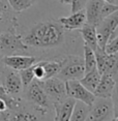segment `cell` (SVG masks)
I'll return each mask as SVG.
<instances>
[{"label":"cell","instance_id":"1","mask_svg":"<svg viewBox=\"0 0 118 121\" xmlns=\"http://www.w3.org/2000/svg\"><path fill=\"white\" fill-rule=\"evenodd\" d=\"M24 43L30 49L51 52L63 48L68 54L70 50H77L81 40L79 30L64 29L58 19H47L35 23L22 35Z\"/></svg>","mask_w":118,"mask_h":121},{"label":"cell","instance_id":"2","mask_svg":"<svg viewBox=\"0 0 118 121\" xmlns=\"http://www.w3.org/2000/svg\"><path fill=\"white\" fill-rule=\"evenodd\" d=\"M6 121H53L52 110L37 108L27 100L21 99L20 106L10 111Z\"/></svg>","mask_w":118,"mask_h":121},{"label":"cell","instance_id":"3","mask_svg":"<svg viewBox=\"0 0 118 121\" xmlns=\"http://www.w3.org/2000/svg\"><path fill=\"white\" fill-rule=\"evenodd\" d=\"M29 48L23 42L22 34L17 32V28H9L0 33V54L2 56L26 55Z\"/></svg>","mask_w":118,"mask_h":121},{"label":"cell","instance_id":"4","mask_svg":"<svg viewBox=\"0 0 118 121\" xmlns=\"http://www.w3.org/2000/svg\"><path fill=\"white\" fill-rule=\"evenodd\" d=\"M85 75L84 60L80 55L66 54L63 66L57 73V78L66 82L70 80H80Z\"/></svg>","mask_w":118,"mask_h":121},{"label":"cell","instance_id":"5","mask_svg":"<svg viewBox=\"0 0 118 121\" xmlns=\"http://www.w3.org/2000/svg\"><path fill=\"white\" fill-rule=\"evenodd\" d=\"M96 68L101 75H108L118 82V52L107 54L104 49L97 47L94 51Z\"/></svg>","mask_w":118,"mask_h":121},{"label":"cell","instance_id":"6","mask_svg":"<svg viewBox=\"0 0 118 121\" xmlns=\"http://www.w3.org/2000/svg\"><path fill=\"white\" fill-rule=\"evenodd\" d=\"M114 118V111L111 97H95L94 101L89 107L86 121H111Z\"/></svg>","mask_w":118,"mask_h":121},{"label":"cell","instance_id":"7","mask_svg":"<svg viewBox=\"0 0 118 121\" xmlns=\"http://www.w3.org/2000/svg\"><path fill=\"white\" fill-rule=\"evenodd\" d=\"M24 90H25L26 98L25 100H27L29 104H33L37 108L53 110V104L51 103L46 92L44 91L39 80L34 79L26 88H24Z\"/></svg>","mask_w":118,"mask_h":121},{"label":"cell","instance_id":"8","mask_svg":"<svg viewBox=\"0 0 118 121\" xmlns=\"http://www.w3.org/2000/svg\"><path fill=\"white\" fill-rule=\"evenodd\" d=\"M96 35H97V45L100 48L105 50L106 43L108 42L115 30L118 28V9L109 15L108 17L103 19L96 25Z\"/></svg>","mask_w":118,"mask_h":121},{"label":"cell","instance_id":"9","mask_svg":"<svg viewBox=\"0 0 118 121\" xmlns=\"http://www.w3.org/2000/svg\"><path fill=\"white\" fill-rule=\"evenodd\" d=\"M39 83L52 104L62 101L67 97L66 90H65V82L62 81L61 79L57 77H52L49 79L39 80Z\"/></svg>","mask_w":118,"mask_h":121},{"label":"cell","instance_id":"10","mask_svg":"<svg viewBox=\"0 0 118 121\" xmlns=\"http://www.w3.org/2000/svg\"><path fill=\"white\" fill-rule=\"evenodd\" d=\"M65 90H66L67 97L74 98L82 103L91 106L95 99V95L92 92L88 91L79 80H70L65 82Z\"/></svg>","mask_w":118,"mask_h":121},{"label":"cell","instance_id":"11","mask_svg":"<svg viewBox=\"0 0 118 121\" xmlns=\"http://www.w3.org/2000/svg\"><path fill=\"white\" fill-rule=\"evenodd\" d=\"M1 85L4 88L5 92L10 96H13V97H19L20 93L24 89L19 71L12 69L9 67L5 68Z\"/></svg>","mask_w":118,"mask_h":121},{"label":"cell","instance_id":"12","mask_svg":"<svg viewBox=\"0 0 118 121\" xmlns=\"http://www.w3.org/2000/svg\"><path fill=\"white\" fill-rule=\"evenodd\" d=\"M1 60L6 67L19 71L32 66L38 58L31 55H10V56H3Z\"/></svg>","mask_w":118,"mask_h":121},{"label":"cell","instance_id":"13","mask_svg":"<svg viewBox=\"0 0 118 121\" xmlns=\"http://www.w3.org/2000/svg\"><path fill=\"white\" fill-rule=\"evenodd\" d=\"M17 13L9 6L7 0H0V33L9 28H18Z\"/></svg>","mask_w":118,"mask_h":121},{"label":"cell","instance_id":"14","mask_svg":"<svg viewBox=\"0 0 118 121\" xmlns=\"http://www.w3.org/2000/svg\"><path fill=\"white\" fill-rule=\"evenodd\" d=\"M76 100L74 98L66 97L64 100L53 103V111L55 113L53 121H70Z\"/></svg>","mask_w":118,"mask_h":121},{"label":"cell","instance_id":"15","mask_svg":"<svg viewBox=\"0 0 118 121\" xmlns=\"http://www.w3.org/2000/svg\"><path fill=\"white\" fill-rule=\"evenodd\" d=\"M59 22L64 27V29L73 31V30H79L82 26L86 23V13L85 9H81L79 12L72 13L68 17L59 18Z\"/></svg>","mask_w":118,"mask_h":121},{"label":"cell","instance_id":"16","mask_svg":"<svg viewBox=\"0 0 118 121\" xmlns=\"http://www.w3.org/2000/svg\"><path fill=\"white\" fill-rule=\"evenodd\" d=\"M104 0H88L85 6L86 23L95 26L101 22V10L104 4Z\"/></svg>","mask_w":118,"mask_h":121},{"label":"cell","instance_id":"17","mask_svg":"<svg viewBox=\"0 0 118 121\" xmlns=\"http://www.w3.org/2000/svg\"><path fill=\"white\" fill-rule=\"evenodd\" d=\"M115 84H116V81L112 77L108 75H101V80L98 82L93 94L95 95V97L110 98L115 87Z\"/></svg>","mask_w":118,"mask_h":121},{"label":"cell","instance_id":"18","mask_svg":"<svg viewBox=\"0 0 118 121\" xmlns=\"http://www.w3.org/2000/svg\"><path fill=\"white\" fill-rule=\"evenodd\" d=\"M79 32H80L83 43L90 47L93 51H95V49L98 47L96 28H95V26L91 25V24H88V23H85L84 25L79 29Z\"/></svg>","mask_w":118,"mask_h":121},{"label":"cell","instance_id":"19","mask_svg":"<svg viewBox=\"0 0 118 121\" xmlns=\"http://www.w3.org/2000/svg\"><path fill=\"white\" fill-rule=\"evenodd\" d=\"M101 75L100 73V71L97 70V68H94L91 71H88V73H85L83 78H81L79 81L88 91L93 93L101 80Z\"/></svg>","mask_w":118,"mask_h":121},{"label":"cell","instance_id":"20","mask_svg":"<svg viewBox=\"0 0 118 121\" xmlns=\"http://www.w3.org/2000/svg\"><path fill=\"white\" fill-rule=\"evenodd\" d=\"M89 107L90 106L82 103V101L76 100L70 121H86L89 112Z\"/></svg>","mask_w":118,"mask_h":121},{"label":"cell","instance_id":"21","mask_svg":"<svg viewBox=\"0 0 118 121\" xmlns=\"http://www.w3.org/2000/svg\"><path fill=\"white\" fill-rule=\"evenodd\" d=\"M83 60H84L85 73L96 68V59H95L94 51L90 47L85 45V43H83Z\"/></svg>","mask_w":118,"mask_h":121},{"label":"cell","instance_id":"22","mask_svg":"<svg viewBox=\"0 0 118 121\" xmlns=\"http://www.w3.org/2000/svg\"><path fill=\"white\" fill-rule=\"evenodd\" d=\"M0 97L4 98L5 101H6L7 108H9V111H13L20 106L21 103V98L20 97H13V96L9 95L6 92H5L4 88L2 87V85H0Z\"/></svg>","mask_w":118,"mask_h":121},{"label":"cell","instance_id":"23","mask_svg":"<svg viewBox=\"0 0 118 121\" xmlns=\"http://www.w3.org/2000/svg\"><path fill=\"white\" fill-rule=\"evenodd\" d=\"M7 2H9V6L12 7V9L17 13L24 12L31 6V3L28 0H7Z\"/></svg>","mask_w":118,"mask_h":121},{"label":"cell","instance_id":"24","mask_svg":"<svg viewBox=\"0 0 118 121\" xmlns=\"http://www.w3.org/2000/svg\"><path fill=\"white\" fill-rule=\"evenodd\" d=\"M117 29L115 30L114 33L110 36V38L106 43L105 51H106L107 54H114V53H117L118 52V32H117Z\"/></svg>","mask_w":118,"mask_h":121},{"label":"cell","instance_id":"25","mask_svg":"<svg viewBox=\"0 0 118 121\" xmlns=\"http://www.w3.org/2000/svg\"><path fill=\"white\" fill-rule=\"evenodd\" d=\"M19 75H20L22 84H23V88H26L28 85L34 80L33 70H32V66H30L25 69L19 70Z\"/></svg>","mask_w":118,"mask_h":121},{"label":"cell","instance_id":"26","mask_svg":"<svg viewBox=\"0 0 118 121\" xmlns=\"http://www.w3.org/2000/svg\"><path fill=\"white\" fill-rule=\"evenodd\" d=\"M118 9V5H115L113 3H110V2H104L103 7L101 10V21L103 19H105L106 17H108L109 15H111L112 13H114L115 10Z\"/></svg>","mask_w":118,"mask_h":121},{"label":"cell","instance_id":"27","mask_svg":"<svg viewBox=\"0 0 118 121\" xmlns=\"http://www.w3.org/2000/svg\"><path fill=\"white\" fill-rule=\"evenodd\" d=\"M111 101H112V106H113L114 118H116L118 117V82H116L115 87L113 89V92H112Z\"/></svg>","mask_w":118,"mask_h":121},{"label":"cell","instance_id":"28","mask_svg":"<svg viewBox=\"0 0 118 121\" xmlns=\"http://www.w3.org/2000/svg\"><path fill=\"white\" fill-rule=\"evenodd\" d=\"M32 70H33L34 79H36V80L45 79V69H44V67L42 66V64L39 63L38 60L32 65Z\"/></svg>","mask_w":118,"mask_h":121},{"label":"cell","instance_id":"29","mask_svg":"<svg viewBox=\"0 0 118 121\" xmlns=\"http://www.w3.org/2000/svg\"><path fill=\"white\" fill-rule=\"evenodd\" d=\"M87 1H88V0H72V2H70V5H72L70 12L76 13L81 9H85Z\"/></svg>","mask_w":118,"mask_h":121},{"label":"cell","instance_id":"30","mask_svg":"<svg viewBox=\"0 0 118 121\" xmlns=\"http://www.w3.org/2000/svg\"><path fill=\"white\" fill-rule=\"evenodd\" d=\"M10 114L9 110H6V111H0V121H6L7 118H9Z\"/></svg>","mask_w":118,"mask_h":121},{"label":"cell","instance_id":"31","mask_svg":"<svg viewBox=\"0 0 118 121\" xmlns=\"http://www.w3.org/2000/svg\"><path fill=\"white\" fill-rule=\"evenodd\" d=\"M2 58V57H1ZM1 58H0V85L2 84V79H3V73H4V70H5V65L3 64Z\"/></svg>","mask_w":118,"mask_h":121},{"label":"cell","instance_id":"32","mask_svg":"<svg viewBox=\"0 0 118 121\" xmlns=\"http://www.w3.org/2000/svg\"><path fill=\"white\" fill-rule=\"evenodd\" d=\"M6 110H9L6 101H5L4 98L0 97V111H6Z\"/></svg>","mask_w":118,"mask_h":121},{"label":"cell","instance_id":"33","mask_svg":"<svg viewBox=\"0 0 118 121\" xmlns=\"http://www.w3.org/2000/svg\"><path fill=\"white\" fill-rule=\"evenodd\" d=\"M61 4H70V2H72V0H58Z\"/></svg>","mask_w":118,"mask_h":121},{"label":"cell","instance_id":"34","mask_svg":"<svg viewBox=\"0 0 118 121\" xmlns=\"http://www.w3.org/2000/svg\"><path fill=\"white\" fill-rule=\"evenodd\" d=\"M28 1L30 2V3H31V5H33V4L35 3V2L37 1V0H28Z\"/></svg>","mask_w":118,"mask_h":121},{"label":"cell","instance_id":"35","mask_svg":"<svg viewBox=\"0 0 118 121\" xmlns=\"http://www.w3.org/2000/svg\"><path fill=\"white\" fill-rule=\"evenodd\" d=\"M113 4L118 5V0H113Z\"/></svg>","mask_w":118,"mask_h":121},{"label":"cell","instance_id":"36","mask_svg":"<svg viewBox=\"0 0 118 121\" xmlns=\"http://www.w3.org/2000/svg\"><path fill=\"white\" fill-rule=\"evenodd\" d=\"M106 2H110V3H113V0H104Z\"/></svg>","mask_w":118,"mask_h":121},{"label":"cell","instance_id":"37","mask_svg":"<svg viewBox=\"0 0 118 121\" xmlns=\"http://www.w3.org/2000/svg\"><path fill=\"white\" fill-rule=\"evenodd\" d=\"M111 121H118V117H116V118H113Z\"/></svg>","mask_w":118,"mask_h":121}]
</instances>
